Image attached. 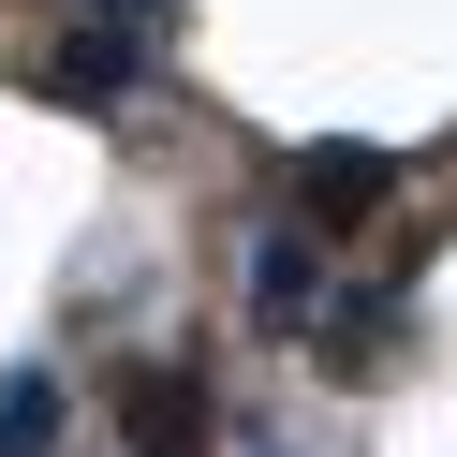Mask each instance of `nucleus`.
Masks as SVG:
<instances>
[{"mask_svg":"<svg viewBox=\"0 0 457 457\" xmlns=\"http://www.w3.org/2000/svg\"><path fill=\"white\" fill-rule=\"evenodd\" d=\"M119 443H133V457H207L221 413H207V384H192L178 354H133V369H119Z\"/></svg>","mask_w":457,"mask_h":457,"instance_id":"f257e3e1","label":"nucleus"},{"mask_svg":"<svg viewBox=\"0 0 457 457\" xmlns=\"http://www.w3.org/2000/svg\"><path fill=\"white\" fill-rule=\"evenodd\" d=\"M30 89L60 104V119H119V104L148 89V30L119 15V30H74V45H45V74H30Z\"/></svg>","mask_w":457,"mask_h":457,"instance_id":"f03ea898","label":"nucleus"},{"mask_svg":"<svg viewBox=\"0 0 457 457\" xmlns=\"http://www.w3.org/2000/svg\"><path fill=\"white\" fill-rule=\"evenodd\" d=\"M251 310H266V325H325V221H266V237H251Z\"/></svg>","mask_w":457,"mask_h":457,"instance_id":"7ed1b4c3","label":"nucleus"},{"mask_svg":"<svg viewBox=\"0 0 457 457\" xmlns=\"http://www.w3.org/2000/svg\"><path fill=\"white\" fill-rule=\"evenodd\" d=\"M384 192H398V162H384V148H295V207L325 221V237H354Z\"/></svg>","mask_w":457,"mask_h":457,"instance_id":"20e7f679","label":"nucleus"},{"mask_svg":"<svg viewBox=\"0 0 457 457\" xmlns=\"http://www.w3.org/2000/svg\"><path fill=\"white\" fill-rule=\"evenodd\" d=\"M45 443H60V384L15 369V384H0V457H45Z\"/></svg>","mask_w":457,"mask_h":457,"instance_id":"39448f33","label":"nucleus"},{"mask_svg":"<svg viewBox=\"0 0 457 457\" xmlns=\"http://www.w3.org/2000/svg\"><path fill=\"white\" fill-rule=\"evenodd\" d=\"M119 15H133V30H162V0H119Z\"/></svg>","mask_w":457,"mask_h":457,"instance_id":"423d86ee","label":"nucleus"}]
</instances>
